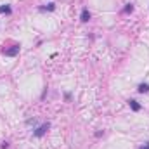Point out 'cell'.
I'll list each match as a JSON object with an SVG mask.
<instances>
[{"mask_svg":"<svg viewBox=\"0 0 149 149\" xmlns=\"http://www.w3.org/2000/svg\"><path fill=\"white\" fill-rule=\"evenodd\" d=\"M80 19H81L83 23H87V21L90 19V12H88V9H83V10H81V16H80Z\"/></svg>","mask_w":149,"mask_h":149,"instance_id":"3","label":"cell"},{"mask_svg":"<svg viewBox=\"0 0 149 149\" xmlns=\"http://www.w3.org/2000/svg\"><path fill=\"white\" fill-rule=\"evenodd\" d=\"M139 92H141V94H148L149 92V85L148 83H141V85H139Z\"/></svg>","mask_w":149,"mask_h":149,"instance_id":"4","label":"cell"},{"mask_svg":"<svg viewBox=\"0 0 149 149\" xmlns=\"http://www.w3.org/2000/svg\"><path fill=\"white\" fill-rule=\"evenodd\" d=\"M19 54V45H12L10 49L5 50V56H17Z\"/></svg>","mask_w":149,"mask_h":149,"instance_id":"2","label":"cell"},{"mask_svg":"<svg viewBox=\"0 0 149 149\" xmlns=\"http://www.w3.org/2000/svg\"><path fill=\"white\" fill-rule=\"evenodd\" d=\"M45 9H49V10H54V9H56V5H54V3H49L47 7H42V10H45Z\"/></svg>","mask_w":149,"mask_h":149,"instance_id":"7","label":"cell"},{"mask_svg":"<svg viewBox=\"0 0 149 149\" xmlns=\"http://www.w3.org/2000/svg\"><path fill=\"white\" fill-rule=\"evenodd\" d=\"M3 12L9 14V12H10V7H9V5H2V7H0V14H3Z\"/></svg>","mask_w":149,"mask_h":149,"instance_id":"6","label":"cell"},{"mask_svg":"<svg viewBox=\"0 0 149 149\" xmlns=\"http://www.w3.org/2000/svg\"><path fill=\"white\" fill-rule=\"evenodd\" d=\"M141 149H149V142H148V144H144V146H142Z\"/></svg>","mask_w":149,"mask_h":149,"instance_id":"9","label":"cell"},{"mask_svg":"<svg viewBox=\"0 0 149 149\" xmlns=\"http://www.w3.org/2000/svg\"><path fill=\"white\" fill-rule=\"evenodd\" d=\"M128 104H130V108H132L134 111H139V109H141V104H139L137 101H128Z\"/></svg>","mask_w":149,"mask_h":149,"instance_id":"5","label":"cell"},{"mask_svg":"<svg viewBox=\"0 0 149 149\" xmlns=\"http://www.w3.org/2000/svg\"><path fill=\"white\" fill-rule=\"evenodd\" d=\"M132 10H134V5H132V3H128V5L125 7V12H132Z\"/></svg>","mask_w":149,"mask_h":149,"instance_id":"8","label":"cell"},{"mask_svg":"<svg viewBox=\"0 0 149 149\" xmlns=\"http://www.w3.org/2000/svg\"><path fill=\"white\" fill-rule=\"evenodd\" d=\"M47 130H49V123H43L42 127H38L37 130H35V137H42Z\"/></svg>","mask_w":149,"mask_h":149,"instance_id":"1","label":"cell"}]
</instances>
